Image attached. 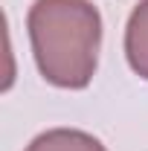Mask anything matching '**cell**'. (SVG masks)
<instances>
[{
    "label": "cell",
    "mask_w": 148,
    "mask_h": 151,
    "mask_svg": "<svg viewBox=\"0 0 148 151\" xmlns=\"http://www.w3.org/2000/svg\"><path fill=\"white\" fill-rule=\"evenodd\" d=\"M26 32L44 81L61 90H84L93 81L102 15L90 0H35L26 15Z\"/></svg>",
    "instance_id": "1"
},
{
    "label": "cell",
    "mask_w": 148,
    "mask_h": 151,
    "mask_svg": "<svg viewBox=\"0 0 148 151\" xmlns=\"http://www.w3.org/2000/svg\"><path fill=\"white\" fill-rule=\"evenodd\" d=\"M125 58L128 67L148 81V0H139L125 23Z\"/></svg>",
    "instance_id": "2"
},
{
    "label": "cell",
    "mask_w": 148,
    "mask_h": 151,
    "mask_svg": "<svg viewBox=\"0 0 148 151\" xmlns=\"http://www.w3.org/2000/svg\"><path fill=\"white\" fill-rule=\"evenodd\" d=\"M23 151H108L99 137L78 128H50L38 134Z\"/></svg>",
    "instance_id": "3"
}]
</instances>
